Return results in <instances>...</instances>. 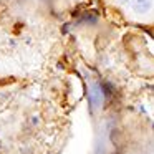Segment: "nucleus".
<instances>
[{
	"mask_svg": "<svg viewBox=\"0 0 154 154\" xmlns=\"http://www.w3.org/2000/svg\"><path fill=\"white\" fill-rule=\"evenodd\" d=\"M131 7L136 14H147L152 7V0H131Z\"/></svg>",
	"mask_w": 154,
	"mask_h": 154,
	"instance_id": "nucleus-2",
	"label": "nucleus"
},
{
	"mask_svg": "<svg viewBox=\"0 0 154 154\" xmlns=\"http://www.w3.org/2000/svg\"><path fill=\"white\" fill-rule=\"evenodd\" d=\"M104 101V93L100 83H91L90 86V104L91 109H100Z\"/></svg>",
	"mask_w": 154,
	"mask_h": 154,
	"instance_id": "nucleus-1",
	"label": "nucleus"
},
{
	"mask_svg": "<svg viewBox=\"0 0 154 154\" xmlns=\"http://www.w3.org/2000/svg\"><path fill=\"white\" fill-rule=\"evenodd\" d=\"M126 2H128V0H121V4H126Z\"/></svg>",
	"mask_w": 154,
	"mask_h": 154,
	"instance_id": "nucleus-3",
	"label": "nucleus"
}]
</instances>
